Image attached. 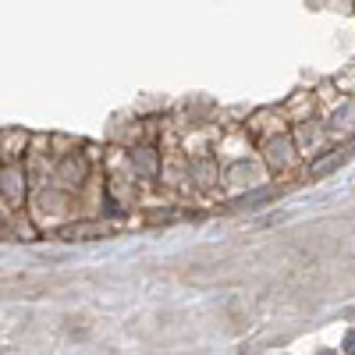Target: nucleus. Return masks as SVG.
Returning <instances> with one entry per match:
<instances>
[{
	"mask_svg": "<svg viewBox=\"0 0 355 355\" xmlns=\"http://www.w3.org/2000/svg\"><path fill=\"white\" fill-rule=\"evenodd\" d=\"M259 153L266 160V167L284 174L295 167V160H299V150H295V135H291V125H284V117L277 121L274 132H263L259 135Z\"/></svg>",
	"mask_w": 355,
	"mask_h": 355,
	"instance_id": "nucleus-1",
	"label": "nucleus"
}]
</instances>
